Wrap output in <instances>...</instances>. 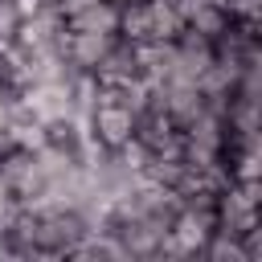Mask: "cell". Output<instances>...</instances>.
<instances>
[{
	"label": "cell",
	"mask_w": 262,
	"mask_h": 262,
	"mask_svg": "<svg viewBox=\"0 0 262 262\" xmlns=\"http://www.w3.org/2000/svg\"><path fill=\"white\" fill-rule=\"evenodd\" d=\"M229 25H233V16L225 12L221 0H201V4L184 16V33H196V37H205V41H217Z\"/></svg>",
	"instance_id": "4"
},
{
	"label": "cell",
	"mask_w": 262,
	"mask_h": 262,
	"mask_svg": "<svg viewBox=\"0 0 262 262\" xmlns=\"http://www.w3.org/2000/svg\"><path fill=\"white\" fill-rule=\"evenodd\" d=\"M135 119H139V115H135L131 106H123L119 98L98 94L94 106H90V115H86V135H90L98 147L119 151V147H127V143L135 139Z\"/></svg>",
	"instance_id": "1"
},
{
	"label": "cell",
	"mask_w": 262,
	"mask_h": 262,
	"mask_svg": "<svg viewBox=\"0 0 262 262\" xmlns=\"http://www.w3.org/2000/svg\"><path fill=\"white\" fill-rule=\"evenodd\" d=\"M16 25H20L16 4H12V0H0V41H4V45L16 37Z\"/></svg>",
	"instance_id": "8"
},
{
	"label": "cell",
	"mask_w": 262,
	"mask_h": 262,
	"mask_svg": "<svg viewBox=\"0 0 262 262\" xmlns=\"http://www.w3.org/2000/svg\"><path fill=\"white\" fill-rule=\"evenodd\" d=\"M123 41L139 45V41H151V16H147V0H127L119 4V29H115Z\"/></svg>",
	"instance_id": "5"
},
{
	"label": "cell",
	"mask_w": 262,
	"mask_h": 262,
	"mask_svg": "<svg viewBox=\"0 0 262 262\" xmlns=\"http://www.w3.org/2000/svg\"><path fill=\"white\" fill-rule=\"evenodd\" d=\"M233 20H262V0H221Z\"/></svg>",
	"instance_id": "7"
},
{
	"label": "cell",
	"mask_w": 262,
	"mask_h": 262,
	"mask_svg": "<svg viewBox=\"0 0 262 262\" xmlns=\"http://www.w3.org/2000/svg\"><path fill=\"white\" fill-rule=\"evenodd\" d=\"M49 4H57V0H49Z\"/></svg>",
	"instance_id": "11"
},
{
	"label": "cell",
	"mask_w": 262,
	"mask_h": 262,
	"mask_svg": "<svg viewBox=\"0 0 262 262\" xmlns=\"http://www.w3.org/2000/svg\"><path fill=\"white\" fill-rule=\"evenodd\" d=\"M0 49H4V41H0Z\"/></svg>",
	"instance_id": "10"
},
{
	"label": "cell",
	"mask_w": 262,
	"mask_h": 262,
	"mask_svg": "<svg viewBox=\"0 0 262 262\" xmlns=\"http://www.w3.org/2000/svg\"><path fill=\"white\" fill-rule=\"evenodd\" d=\"M115 41H119V33H70V29H66V45H61V49H66V57H70L74 70H86V74H90V70L111 53Z\"/></svg>",
	"instance_id": "2"
},
{
	"label": "cell",
	"mask_w": 262,
	"mask_h": 262,
	"mask_svg": "<svg viewBox=\"0 0 262 262\" xmlns=\"http://www.w3.org/2000/svg\"><path fill=\"white\" fill-rule=\"evenodd\" d=\"M147 16H151V41H176L184 33V20L172 8V0H147Z\"/></svg>",
	"instance_id": "6"
},
{
	"label": "cell",
	"mask_w": 262,
	"mask_h": 262,
	"mask_svg": "<svg viewBox=\"0 0 262 262\" xmlns=\"http://www.w3.org/2000/svg\"><path fill=\"white\" fill-rule=\"evenodd\" d=\"M111 4H127V0H111Z\"/></svg>",
	"instance_id": "9"
},
{
	"label": "cell",
	"mask_w": 262,
	"mask_h": 262,
	"mask_svg": "<svg viewBox=\"0 0 262 262\" xmlns=\"http://www.w3.org/2000/svg\"><path fill=\"white\" fill-rule=\"evenodd\" d=\"M70 33H115L119 29V4L111 0H86L82 8H74L66 16Z\"/></svg>",
	"instance_id": "3"
}]
</instances>
